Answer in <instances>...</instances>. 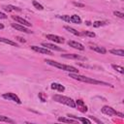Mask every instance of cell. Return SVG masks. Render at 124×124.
Segmentation results:
<instances>
[{"mask_svg":"<svg viewBox=\"0 0 124 124\" xmlns=\"http://www.w3.org/2000/svg\"><path fill=\"white\" fill-rule=\"evenodd\" d=\"M82 34L85 35V36H88V37H92V38L95 37V33L94 32H90V31H84V32H82Z\"/></svg>","mask_w":124,"mask_h":124,"instance_id":"cell-27","label":"cell"},{"mask_svg":"<svg viewBox=\"0 0 124 124\" xmlns=\"http://www.w3.org/2000/svg\"><path fill=\"white\" fill-rule=\"evenodd\" d=\"M50 87H51V89L57 90V91H59V92H63V91L65 90V87H64L62 84H60V83H56V82L51 83Z\"/></svg>","mask_w":124,"mask_h":124,"instance_id":"cell-14","label":"cell"},{"mask_svg":"<svg viewBox=\"0 0 124 124\" xmlns=\"http://www.w3.org/2000/svg\"><path fill=\"white\" fill-rule=\"evenodd\" d=\"M64 28H65L66 30H68L70 33H72V34H74V35H76V36H80V35H81L79 32H78L76 29H74V28H72V27H70V26H65Z\"/></svg>","mask_w":124,"mask_h":124,"instance_id":"cell-22","label":"cell"},{"mask_svg":"<svg viewBox=\"0 0 124 124\" xmlns=\"http://www.w3.org/2000/svg\"><path fill=\"white\" fill-rule=\"evenodd\" d=\"M113 15H114V16H118V17H120V18H124V14H123V13H121V12L114 11V12H113Z\"/></svg>","mask_w":124,"mask_h":124,"instance_id":"cell-28","label":"cell"},{"mask_svg":"<svg viewBox=\"0 0 124 124\" xmlns=\"http://www.w3.org/2000/svg\"><path fill=\"white\" fill-rule=\"evenodd\" d=\"M102 112H103V113H105V114H107V115H108V116L117 115V116H119V117H121V118H122V117H124L123 113L116 111L114 108H112L111 107H108V106H104V107L102 108Z\"/></svg>","mask_w":124,"mask_h":124,"instance_id":"cell-4","label":"cell"},{"mask_svg":"<svg viewBox=\"0 0 124 124\" xmlns=\"http://www.w3.org/2000/svg\"><path fill=\"white\" fill-rule=\"evenodd\" d=\"M12 18L15 19L16 21H17L18 23L24 25V26H27V27H28V26H31V23H30V22H28L27 20H25V19H23V18H21V17H19V16H12Z\"/></svg>","mask_w":124,"mask_h":124,"instance_id":"cell-11","label":"cell"},{"mask_svg":"<svg viewBox=\"0 0 124 124\" xmlns=\"http://www.w3.org/2000/svg\"><path fill=\"white\" fill-rule=\"evenodd\" d=\"M58 121L65 122V123H74L76 120H73L71 118H66V117H58Z\"/></svg>","mask_w":124,"mask_h":124,"instance_id":"cell-23","label":"cell"},{"mask_svg":"<svg viewBox=\"0 0 124 124\" xmlns=\"http://www.w3.org/2000/svg\"><path fill=\"white\" fill-rule=\"evenodd\" d=\"M61 18H62L63 20H65V21H68V22H70V16H67V15H65V16H61Z\"/></svg>","mask_w":124,"mask_h":124,"instance_id":"cell-30","label":"cell"},{"mask_svg":"<svg viewBox=\"0 0 124 124\" xmlns=\"http://www.w3.org/2000/svg\"><path fill=\"white\" fill-rule=\"evenodd\" d=\"M46 39L50 40V41H53L55 43H58V44H63L64 43V39L60 36H57V35H53V34H47L46 36Z\"/></svg>","mask_w":124,"mask_h":124,"instance_id":"cell-8","label":"cell"},{"mask_svg":"<svg viewBox=\"0 0 124 124\" xmlns=\"http://www.w3.org/2000/svg\"><path fill=\"white\" fill-rule=\"evenodd\" d=\"M3 98L4 99H7V100H10V101H13V102H16L17 104H21L20 99L15 93H12V92H8V93L3 94Z\"/></svg>","mask_w":124,"mask_h":124,"instance_id":"cell-5","label":"cell"},{"mask_svg":"<svg viewBox=\"0 0 124 124\" xmlns=\"http://www.w3.org/2000/svg\"><path fill=\"white\" fill-rule=\"evenodd\" d=\"M90 49H92V50H94V51H97V52H99V53H102V54H105V53L107 52V50H106L105 47H103V46H90Z\"/></svg>","mask_w":124,"mask_h":124,"instance_id":"cell-15","label":"cell"},{"mask_svg":"<svg viewBox=\"0 0 124 124\" xmlns=\"http://www.w3.org/2000/svg\"><path fill=\"white\" fill-rule=\"evenodd\" d=\"M42 46L44 47H46L48 49H53V50H56V51H63V48L55 46V45H52V44H49V43H42Z\"/></svg>","mask_w":124,"mask_h":124,"instance_id":"cell-10","label":"cell"},{"mask_svg":"<svg viewBox=\"0 0 124 124\" xmlns=\"http://www.w3.org/2000/svg\"><path fill=\"white\" fill-rule=\"evenodd\" d=\"M39 98L41 99L42 102H46V97H45V95L43 93H39Z\"/></svg>","mask_w":124,"mask_h":124,"instance_id":"cell-29","label":"cell"},{"mask_svg":"<svg viewBox=\"0 0 124 124\" xmlns=\"http://www.w3.org/2000/svg\"><path fill=\"white\" fill-rule=\"evenodd\" d=\"M0 122H7V123H15V121L11 118H9L8 116L5 115H0Z\"/></svg>","mask_w":124,"mask_h":124,"instance_id":"cell-21","label":"cell"},{"mask_svg":"<svg viewBox=\"0 0 124 124\" xmlns=\"http://www.w3.org/2000/svg\"><path fill=\"white\" fill-rule=\"evenodd\" d=\"M112 66V68L114 69V70H116L117 72H119L120 74H123L124 73V69H123V67H121V66H118V65H111Z\"/></svg>","mask_w":124,"mask_h":124,"instance_id":"cell-24","label":"cell"},{"mask_svg":"<svg viewBox=\"0 0 124 124\" xmlns=\"http://www.w3.org/2000/svg\"><path fill=\"white\" fill-rule=\"evenodd\" d=\"M32 3H33V6H34V7L36 8V9H38V10H40V11L44 10V7H43V6H42V5L40 4V3H38L37 1H35V0H34V1L32 2Z\"/></svg>","mask_w":124,"mask_h":124,"instance_id":"cell-26","label":"cell"},{"mask_svg":"<svg viewBox=\"0 0 124 124\" xmlns=\"http://www.w3.org/2000/svg\"><path fill=\"white\" fill-rule=\"evenodd\" d=\"M106 24H107L106 21H94L93 22V26L94 27H100V26H104Z\"/></svg>","mask_w":124,"mask_h":124,"instance_id":"cell-25","label":"cell"},{"mask_svg":"<svg viewBox=\"0 0 124 124\" xmlns=\"http://www.w3.org/2000/svg\"><path fill=\"white\" fill-rule=\"evenodd\" d=\"M17 40H18V41H20V42H23V43L25 42V40H22V39H21V38H19V37H17Z\"/></svg>","mask_w":124,"mask_h":124,"instance_id":"cell-33","label":"cell"},{"mask_svg":"<svg viewBox=\"0 0 124 124\" xmlns=\"http://www.w3.org/2000/svg\"><path fill=\"white\" fill-rule=\"evenodd\" d=\"M0 42L2 43H5V44H8V45H11V46H17V44L16 42H13L11 40H8L6 38H1L0 37Z\"/></svg>","mask_w":124,"mask_h":124,"instance_id":"cell-20","label":"cell"},{"mask_svg":"<svg viewBox=\"0 0 124 124\" xmlns=\"http://www.w3.org/2000/svg\"><path fill=\"white\" fill-rule=\"evenodd\" d=\"M12 27L15 28L16 30H18V31H21V32H24V33H32L31 30H29L28 28H26V26L20 25L18 23H12Z\"/></svg>","mask_w":124,"mask_h":124,"instance_id":"cell-9","label":"cell"},{"mask_svg":"<svg viewBox=\"0 0 124 124\" xmlns=\"http://www.w3.org/2000/svg\"><path fill=\"white\" fill-rule=\"evenodd\" d=\"M68 116L71 117V118H75V119H77V120H78V121H80V122H82V123L91 124V120H89V119H87V118H84V117H77V116H75V115H73V114H68Z\"/></svg>","mask_w":124,"mask_h":124,"instance_id":"cell-16","label":"cell"},{"mask_svg":"<svg viewBox=\"0 0 124 124\" xmlns=\"http://www.w3.org/2000/svg\"><path fill=\"white\" fill-rule=\"evenodd\" d=\"M53 100L57 103H61V104H64L68 107H71V108H75L76 107V102L69 98V97H66V96H62V95H59V94H56L53 96Z\"/></svg>","mask_w":124,"mask_h":124,"instance_id":"cell-3","label":"cell"},{"mask_svg":"<svg viewBox=\"0 0 124 124\" xmlns=\"http://www.w3.org/2000/svg\"><path fill=\"white\" fill-rule=\"evenodd\" d=\"M74 5H75V6H78V7H81V8H82V7H84V5H83V4H80V3H76V2L74 3Z\"/></svg>","mask_w":124,"mask_h":124,"instance_id":"cell-32","label":"cell"},{"mask_svg":"<svg viewBox=\"0 0 124 124\" xmlns=\"http://www.w3.org/2000/svg\"><path fill=\"white\" fill-rule=\"evenodd\" d=\"M68 45H69L70 46L76 48V49H78V50H84V46H83L81 44L78 43V42H75V41H69V42H68Z\"/></svg>","mask_w":124,"mask_h":124,"instance_id":"cell-12","label":"cell"},{"mask_svg":"<svg viewBox=\"0 0 124 124\" xmlns=\"http://www.w3.org/2000/svg\"><path fill=\"white\" fill-rule=\"evenodd\" d=\"M31 49H33L34 51H37L39 53H43V54H51V51L44 46H31Z\"/></svg>","mask_w":124,"mask_h":124,"instance_id":"cell-6","label":"cell"},{"mask_svg":"<svg viewBox=\"0 0 124 124\" xmlns=\"http://www.w3.org/2000/svg\"><path fill=\"white\" fill-rule=\"evenodd\" d=\"M3 28H4V25L2 23H0V29H3Z\"/></svg>","mask_w":124,"mask_h":124,"instance_id":"cell-34","label":"cell"},{"mask_svg":"<svg viewBox=\"0 0 124 124\" xmlns=\"http://www.w3.org/2000/svg\"><path fill=\"white\" fill-rule=\"evenodd\" d=\"M109 52H110L111 54H114V55L124 56V50H123V49H110Z\"/></svg>","mask_w":124,"mask_h":124,"instance_id":"cell-19","label":"cell"},{"mask_svg":"<svg viewBox=\"0 0 124 124\" xmlns=\"http://www.w3.org/2000/svg\"><path fill=\"white\" fill-rule=\"evenodd\" d=\"M5 18H7L6 14H4V13H1V12H0V19H5Z\"/></svg>","mask_w":124,"mask_h":124,"instance_id":"cell-31","label":"cell"},{"mask_svg":"<svg viewBox=\"0 0 124 124\" xmlns=\"http://www.w3.org/2000/svg\"><path fill=\"white\" fill-rule=\"evenodd\" d=\"M46 62L50 65V66H53V67H56L58 69H61V70H64V71H67L69 73H75V74H78V70L73 66H70V65H64V64H61L59 62H56V61H53V60H49V59H46Z\"/></svg>","mask_w":124,"mask_h":124,"instance_id":"cell-2","label":"cell"},{"mask_svg":"<svg viewBox=\"0 0 124 124\" xmlns=\"http://www.w3.org/2000/svg\"><path fill=\"white\" fill-rule=\"evenodd\" d=\"M75 102H76V106L78 105V108H79L80 111H82V112L87 111V107L85 106V104L83 103L82 100H77V101H75Z\"/></svg>","mask_w":124,"mask_h":124,"instance_id":"cell-13","label":"cell"},{"mask_svg":"<svg viewBox=\"0 0 124 124\" xmlns=\"http://www.w3.org/2000/svg\"><path fill=\"white\" fill-rule=\"evenodd\" d=\"M4 10H5V11H8V12H12V11L20 12V11H21V9H19V8H17V7H15V6H12V5L5 6V7H4Z\"/></svg>","mask_w":124,"mask_h":124,"instance_id":"cell-18","label":"cell"},{"mask_svg":"<svg viewBox=\"0 0 124 124\" xmlns=\"http://www.w3.org/2000/svg\"><path fill=\"white\" fill-rule=\"evenodd\" d=\"M61 57L68 58V59H76V60H85V57L80 56L78 54H75V53H64V54H61Z\"/></svg>","mask_w":124,"mask_h":124,"instance_id":"cell-7","label":"cell"},{"mask_svg":"<svg viewBox=\"0 0 124 124\" xmlns=\"http://www.w3.org/2000/svg\"><path fill=\"white\" fill-rule=\"evenodd\" d=\"M69 77L74 78V79L82 81V82H87V83H92V84H101V85H106V86H111L109 83H107L105 81L98 80V79H95V78H88V77H85V76H81V75H78V74H75V73H70Z\"/></svg>","mask_w":124,"mask_h":124,"instance_id":"cell-1","label":"cell"},{"mask_svg":"<svg viewBox=\"0 0 124 124\" xmlns=\"http://www.w3.org/2000/svg\"><path fill=\"white\" fill-rule=\"evenodd\" d=\"M70 21H71V22H74V23L79 24V23L81 22V18H80L78 15H73V16L70 17Z\"/></svg>","mask_w":124,"mask_h":124,"instance_id":"cell-17","label":"cell"}]
</instances>
